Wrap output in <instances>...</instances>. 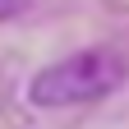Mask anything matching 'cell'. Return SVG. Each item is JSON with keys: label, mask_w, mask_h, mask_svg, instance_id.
I'll use <instances>...</instances> for the list:
<instances>
[{"label": "cell", "mask_w": 129, "mask_h": 129, "mask_svg": "<svg viewBox=\"0 0 129 129\" xmlns=\"http://www.w3.org/2000/svg\"><path fill=\"white\" fill-rule=\"evenodd\" d=\"M23 0H0V19H9V14H19Z\"/></svg>", "instance_id": "7a4b0ae2"}, {"label": "cell", "mask_w": 129, "mask_h": 129, "mask_svg": "<svg viewBox=\"0 0 129 129\" xmlns=\"http://www.w3.org/2000/svg\"><path fill=\"white\" fill-rule=\"evenodd\" d=\"M120 78H124V60L115 51H78L60 64H46L28 83V97L37 106H83L120 88Z\"/></svg>", "instance_id": "6da1fadb"}]
</instances>
